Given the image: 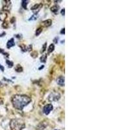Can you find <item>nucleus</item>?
<instances>
[{
    "instance_id": "f257e3e1",
    "label": "nucleus",
    "mask_w": 130,
    "mask_h": 130,
    "mask_svg": "<svg viewBox=\"0 0 130 130\" xmlns=\"http://www.w3.org/2000/svg\"><path fill=\"white\" fill-rule=\"evenodd\" d=\"M31 101L29 97L25 95H16L13 96L12 99V102L15 108L22 110L24 107L27 105Z\"/></svg>"
},
{
    "instance_id": "f03ea898",
    "label": "nucleus",
    "mask_w": 130,
    "mask_h": 130,
    "mask_svg": "<svg viewBox=\"0 0 130 130\" xmlns=\"http://www.w3.org/2000/svg\"><path fill=\"white\" fill-rule=\"evenodd\" d=\"M11 127H12V130H20L21 129V127H22V122L19 121L18 120H13L11 122Z\"/></svg>"
},
{
    "instance_id": "7ed1b4c3",
    "label": "nucleus",
    "mask_w": 130,
    "mask_h": 130,
    "mask_svg": "<svg viewBox=\"0 0 130 130\" xmlns=\"http://www.w3.org/2000/svg\"><path fill=\"white\" fill-rule=\"evenodd\" d=\"M60 98V94L57 92H53L50 94L49 96V100L50 101H57Z\"/></svg>"
},
{
    "instance_id": "20e7f679",
    "label": "nucleus",
    "mask_w": 130,
    "mask_h": 130,
    "mask_svg": "<svg viewBox=\"0 0 130 130\" xmlns=\"http://www.w3.org/2000/svg\"><path fill=\"white\" fill-rule=\"evenodd\" d=\"M53 109V105L52 104H48L46 105V106L44 107V109H43V111L46 114H48L50 113L52 110Z\"/></svg>"
},
{
    "instance_id": "39448f33",
    "label": "nucleus",
    "mask_w": 130,
    "mask_h": 130,
    "mask_svg": "<svg viewBox=\"0 0 130 130\" xmlns=\"http://www.w3.org/2000/svg\"><path fill=\"white\" fill-rule=\"evenodd\" d=\"M57 82L58 83V85H59L60 86L63 87L64 85V78L62 77V76H60L57 78Z\"/></svg>"
},
{
    "instance_id": "423d86ee",
    "label": "nucleus",
    "mask_w": 130,
    "mask_h": 130,
    "mask_svg": "<svg viewBox=\"0 0 130 130\" xmlns=\"http://www.w3.org/2000/svg\"><path fill=\"white\" fill-rule=\"evenodd\" d=\"M14 45V41L13 38H11L9 41L7 43V47L8 48H10V47H12V46Z\"/></svg>"
},
{
    "instance_id": "0eeeda50",
    "label": "nucleus",
    "mask_w": 130,
    "mask_h": 130,
    "mask_svg": "<svg viewBox=\"0 0 130 130\" xmlns=\"http://www.w3.org/2000/svg\"><path fill=\"white\" fill-rule=\"evenodd\" d=\"M53 50H54V45H53V44H51L50 47H49V48H48V53H50L51 52L53 51Z\"/></svg>"
},
{
    "instance_id": "6e6552de",
    "label": "nucleus",
    "mask_w": 130,
    "mask_h": 130,
    "mask_svg": "<svg viewBox=\"0 0 130 130\" xmlns=\"http://www.w3.org/2000/svg\"><path fill=\"white\" fill-rule=\"evenodd\" d=\"M58 9H59V8L57 6H53V7H52V12H53L54 13H57V11H58Z\"/></svg>"
},
{
    "instance_id": "1a4fd4ad",
    "label": "nucleus",
    "mask_w": 130,
    "mask_h": 130,
    "mask_svg": "<svg viewBox=\"0 0 130 130\" xmlns=\"http://www.w3.org/2000/svg\"><path fill=\"white\" fill-rule=\"evenodd\" d=\"M46 58H47V55H43L41 58H40V61L41 62H45L46 60Z\"/></svg>"
},
{
    "instance_id": "9d476101",
    "label": "nucleus",
    "mask_w": 130,
    "mask_h": 130,
    "mask_svg": "<svg viewBox=\"0 0 130 130\" xmlns=\"http://www.w3.org/2000/svg\"><path fill=\"white\" fill-rule=\"evenodd\" d=\"M27 1H22V7H24V9H26V7H27Z\"/></svg>"
},
{
    "instance_id": "9b49d317",
    "label": "nucleus",
    "mask_w": 130,
    "mask_h": 130,
    "mask_svg": "<svg viewBox=\"0 0 130 130\" xmlns=\"http://www.w3.org/2000/svg\"><path fill=\"white\" fill-rule=\"evenodd\" d=\"M41 32H42V29L38 28L36 31V35H40Z\"/></svg>"
},
{
    "instance_id": "f8f14e48",
    "label": "nucleus",
    "mask_w": 130,
    "mask_h": 130,
    "mask_svg": "<svg viewBox=\"0 0 130 130\" xmlns=\"http://www.w3.org/2000/svg\"><path fill=\"white\" fill-rule=\"evenodd\" d=\"M61 14L64 15V9H63V10H62V11H61Z\"/></svg>"
},
{
    "instance_id": "ddd939ff",
    "label": "nucleus",
    "mask_w": 130,
    "mask_h": 130,
    "mask_svg": "<svg viewBox=\"0 0 130 130\" xmlns=\"http://www.w3.org/2000/svg\"></svg>"
}]
</instances>
